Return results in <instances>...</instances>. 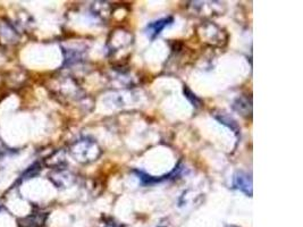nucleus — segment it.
Instances as JSON below:
<instances>
[{"label":"nucleus","instance_id":"nucleus-2","mask_svg":"<svg viewBox=\"0 0 303 227\" xmlns=\"http://www.w3.org/2000/svg\"><path fill=\"white\" fill-rule=\"evenodd\" d=\"M233 185L247 196L252 197V178L251 176L243 172H237L233 180Z\"/></svg>","mask_w":303,"mask_h":227},{"label":"nucleus","instance_id":"nucleus-7","mask_svg":"<svg viewBox=\"0 0 303 227\" xmlns=\"http://www.w3.org/2000/svg\"><path fill=\"white\" fill-rule=\"evenodd\" d=\"M106 227H120V226H117L115 223H108Z\"/></svg>","mask_w":303,"mask_h":227},{"label":"nucleus","instance_id":"nucleus-6","mask_svg":"<svg viewBox=\"0 0 303 227\" xmlns=\"http://www.w3.org/2000/svg\"><path fill=\"white\" fill-rule=\"evenodd\" d=\"M184 94H185V97L186 98L191 101V104L193 105V106H196V107H198L199 105H200V100L197 98L196 96H194L190 90H188L187 88H184Z\"/></svg>","mask_w":303,"mask_h":227},{"label":"nucleus","instance_id":"nucleus-4","mask_svg":"<svg viewBox=\"0 0 303 227\" xmlns=\"http://www.w3.org/2000/svg\"><path fill=\"white\" fill-rule=\"evenodd\" d=\"M47 215L45 214H34L29 217L22 218L18 220L20 227H41L46 221Z\"/></svg>","mask_w":303,"mask_h":227},{"label":"nucleus","instance_id":"nucleus-1","mask_svg":"<svg viewBox=\"0 0 303 227\" xmlns=\"http://www.w3.org/2000/svg\"><path fill=\"white\" fill-rule=\"evenodd\" d=\"M71 154L75 160L80 163H90L98 158L100 149L97 143L91 140H80L71 148Z\"/></svg>","mask_w":303,"mask_h":227},{"label":"nucleus","instance_id":"nucleus-5","mask_svg":"<svg viewBox=\"0 0 303 227\" xmlns=\"http://www.w3.org/2000/svg\"><path fill=\"white\" fill-rule=\"evenodd\" d=\"M41 171V167L39 164H34L32 165L31 167H29L28 171H26L23 175H22V180H29V178H32L33 176H35L36 174H39V172Z\"/></svg>","mask_w":303,"mask_h":227},{"label":"nucleus","instance_id":"nucleus-3","mask_svg":"<svg viewBox=\"0 0 303 227\" xmlns=\"http://www.w3.org/2000/svg\"><path fill=\"white\" fill-rule=\"evenodd\" d=\"M174 20L173 17H166V18H161L159 21L153 22L147 26V34L150 37L151 40H154L156 36H158L162 30H165L167 26L171 25Z\"/></svg>","mask_w":303,"mask_h":227}]
</instances>
